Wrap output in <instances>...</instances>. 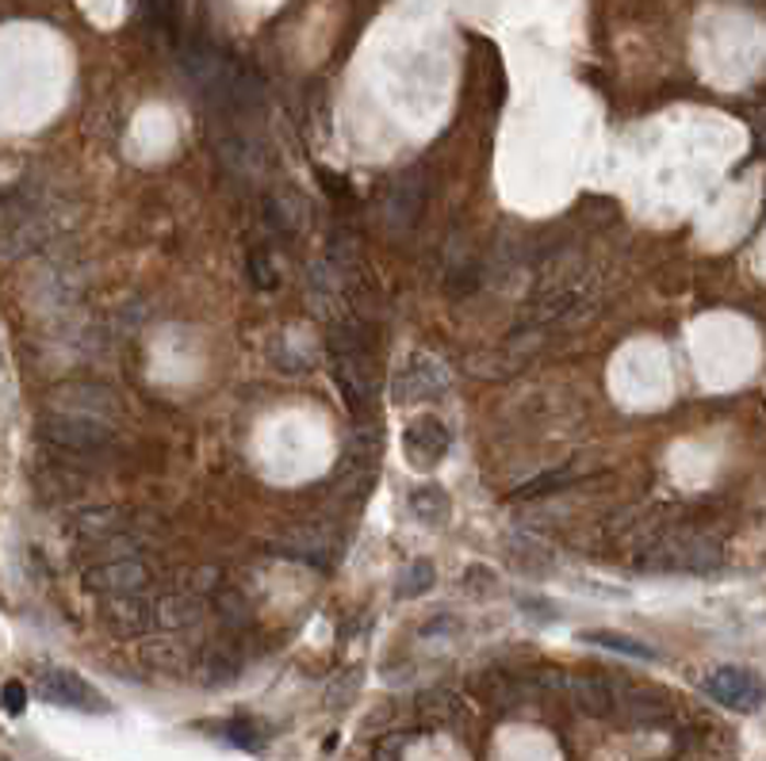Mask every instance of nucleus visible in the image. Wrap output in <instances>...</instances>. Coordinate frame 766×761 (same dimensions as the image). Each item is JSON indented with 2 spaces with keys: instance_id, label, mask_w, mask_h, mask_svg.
Here are the masks:
<instances>
[{
  "instance_id": "obj_33",
  "label": "nucleus",
  "mask_w": 766,
  "mask_h": 761,
  "mask_svg": "<svg viewBox=\"0 0 766 761\" xmlns=\"http://www.w3.org/2000/svg\"><path fill=\"white\" fill-rule=\"evenodd\" d=\"M464 586L468 589H494V574L487 570V566H468V574H464Z\"/></svg>"
},
{
  "instance_id": "obj_22",
  "label": "nucleus",
  "mask_w": 766,
  "mask_h": 761,
  "mask_svg": "<svg viewBox=\"0 0 766 761\" xmlns=\"http://www.w3.org/2000/svg\"><path fill=\"white\" fill-rule=\"evenodd\" d=\"M361 685H365V670L361 666H345L342 673H334L327 685V708L330 712H345L353 701H357Z\"/></svg>"
},
{
  "instance_id": "obj_12",
  "label": "nucleus",
  "mask_w": 766,
  "mask_h": 761,
  "mask_svg": "<svg viewBox=\"0 0 766 761\" xmlns=\"http://www.w3.org/2000/svg\"><path fill=\"white\" fill-rule=\"evenodd\" d=\"M563 685H568L571 704H575L583 716H594V719L614 716L617 689H614V681H606L602 673H571V678H563Z\"/></svg>"
},
{
  "instance_id": "obj_13",
  "label": "nucleus",
  "mask_w": 766,
  "mask_h": 761,
  "mask_svg": "<svg viewBox=\"0 0 766 761\" xmlns=\"http://www.w3.org/2000/svg\"><path fill=\"white\" fill-rule=\"evenodd\" d=\"M153 612V627L158 632H184V627H196L204 620V597L199 593H165L150 604Z\"/></svg>"
},
{
  "instance_id": "obj_16",
  "label": "nucleus",
  "mask_w": 766,
  "mask_h": 761,
  "mask_svg": "<svg viewBox=\"0 0 766 761\" xmlns=\"http://www.w3.org/2000/svg\"><path fill=\"white\" fill-rule=\"evenodd\" d=\"M196 670H199V681H204L207 689L230 685V681L242 673V655H238L230 643H215V647H207L204 655H199Z\"/></svg>"
},
{
  "instance_id": "obj_10",
  "label": "nucleus",
  "mask_w": 766,
  "mask_h": 761,
  "mask_svg": "<svg viewBox=\"0 0 766 761\" xmlns=\"http://www.w3.org/2000/svg\"><path fill=\"white\" fill-rule=\"evenodd\" d=\"M425 199H430V184H425V176L422 173H402L399 181L391 184L387 199H384L387 230H395V234L414 230V222L422 219V211H425Z\"/></svg>"
},
{
  "instance_id": "obj_35",
  "label": "nucleus",
  "mask_w": 766,
  "mask_h": 761,
  "mask_svg": "<svg viewBox=\"0 0 766 761\" xmlns=\"http://www.w3.org/2000/svg\"><path fill=\"white\" fill-rule=\"evenodd\" d=\"M445 627H460L453 616H437V620H430V624L422 627V635H448Z\"/></svg>"
},
{
  "instance_id": "obj_24",
  "label": "nucleus",
  "mask_w": 766,
  "mask_h": 761,
  "mask_svg": "<svg viewBox=\"0 0 766 761\" xmlns=\"http://www.w3.org/2000/svg\"><path fill=\"white\" fill-rule=\"evenodd\" d=\"M571 483H575V475H571L568 468H563V471H545V475H537L533 483L517 486V491L510 494V498H514V501H533V498H545V494L568 491Z\"/></svg>"
},
{
  "instance_id": "obj_21",
  "label": "nucleus",
  "mask_w": 766,
  "mask_h": 761,
  "mask_svg": "<svg viewBox=\"0 0 766 761\" xmlns=\"http://www.w3.org/2000/svg\"><path fill=\"white\" fill-rule=\"evenodd\" d=\"M448 494L441 491V486H418L414 494H410V512H414V520H422L425 528H441L448 520Z\"/></svg>"
},
{
  "instance_id": "obj_1",
  "label": "nucleus",
  "mask_w": 766,
  "mask_h": 761,
  "mask_svg": "<svg viewBox=\"0 0 766 761\" xmlns=\"http://www.w3.org/2000/svg\"><path fill=\"white\" fill-rule=\"evenodd\" d=\"M724 563V547L713 535H686V540H655L648 551L637 555L644 574H713Z\"/></svg>"
},
{
  "instance_id": "obj_23",
  "label": "nucleus",
  "mask_w": 766,
  "mask_h": 761,
  "mask_svg": "<svg viewBox=\"0 0 766 761\" xmlns=\"http://www.w3.org/2000/svg\"><path fill=\"white\" fill-rule=\"evenodd\" d=\"M123 512L115 506H89V509H77L73 524L81 528L89 540H96V535H112L115 528H119Z\"/></svg>"
},
{
  "instance_id": "obj_29",
  "label": "nucleus",
  "mask_w": 766,
  "mask_h": 761,
  "mask_svg": "<svg viewBox=\"0 0 766 761\" xmlns=\"http://www.w3.org/2000/svg\"><path fill=\"white\" fill-rule=\"evenodd\" d=\"M479 287V264H453L448 272V291L453 295H471Z\"/></svg>"
},
{
  "instance_id": "obj_3",
  "label": "nucleus",
  "mask_w": 766,
  "mask_h": 761,
  "mask_svg": "<svg viewBox=\"0 0 766 761\" xmlns=\"http://www.w3.org/2000/svg\"><path fill=\"white\" fill-rule=\"evenodd\" d=\"M38 437L66 456H100L115 445V433L92 414H50L38 425Z\"/></svg>"
},
{
  "instance_id": "obj_7",
  "label": "nucleus",
  "mask_w": 766,
  "mask_h": 761,
  "mask_svg": "<svg viewBox=\"0 0 766 761\" xmlns=\"http://www.w3.org/2000/svg\"><path fill=\"white\" fill-rule=\"evenodd\" d=\"M701 689L709 693V701H717L721 708L732 712H755L763 704V685L752 670L744 666H717L706 673Z\"/></svg>"
},
{
  "instance_id": "obj_9",
  "label": "nucleus",
  "mask_w": 766,
  "mask_h": 761,
  "mask_svg": "<svg viewBox=\"0 0 766 761\" xmlns=\"http://www.w3.org/2000/svg\"><path fill=\"white\" fill-rule=\"evenodd\" d=\"M448 448H453V433L445 429V422L437 417H418L402 433V452L414 471H433L445 463Z\"/></svg>"
},
{
  "instance_id": "obj_30",
  "label": "nucleus",
  "mask_w": 766,
  "mask_h": 761,
  "mask_svg": "<svg viewBox=\"0 0 766 761\" xmlns=\"http://www.w3.org/2000/svg\"><path fill=\"white\" fill-rule=\"evenodd\" d=\"M407 747H410V735H402V731L384 735V739L376 742V750H373V761H402Z\"/></svg>"
},
{
  "instance_id": "obj_11",
  "label": "nucleus",
  "mask_w": 766,
  "mask_h": 761,
  "mask_svg": "<svg viewBox=\"0 0 766 761\" xmlns=\"http://www.w3.org/2000/svg\"><path fill=\"white\" fill-rule=\"evenodd\" d=\"M100 616L104 624L112 627L115 635L123 639H138L153 627V612H150V601L142 593H115L100 604Z\"/></svg>"
},
{
  "instance_id": "obj_2",
  "label": "nucleus",
  "mask_w": 766,
  "mask_h": 761,
  "mask_svg": "<svg viewBox=\"0 0 766 761\" xmlns=\"http://www.w3.org/2000/svg\"><path fill=\"white\" fill-rule=\"evenodd\" d=\"M330 356H334L338 391H342V399L350 402L353 414L365 422L368 402H373V379H368L365 337L357 333V325H353V322L334 325V333H330Z\"/></svg>"
},
{
  "instance_id": "obj_19",
  "label": "nucleus",
  "mask_w": 766,
  "mask_h": 761,
  "mask_svg": "<svg viewBox=\"0 0 766 761\" xmlns=\"http://www.w3.org/2000/svg\"><path fill=\"white\" fill-rule=\"evenodd\" d=\"M219 158H222V165H227L230 173H238V176H261V169H265L261 150L253 142H245V138H222Z\"/></svg>"
},
{
  "instance_id": "obj_25",
  "label": "nucleus",
  "mask_w": 766,
  "mask_h": 761,
  "mask_svg": "<svg viewBox=\"0 0 766 761\" xmlns=\"http://www.w3.org/2000/svg\"><path fill=\"white\" fill-rule=\"evenodd\" d=\"M433 581H437V570H433L430 558H418V563H410L407 570L399 574V597H422L433 589Z\"/></svg>"
},
{
  "instance_id": "obj_18",
  "label": "nucleus",
  "mask_w": 766,
  "mask_h": 761,
  "mask_svg": "<svg viewBox=\"0 0 766 761\" xmlns=\"http://www.w3.org/2000/svg\"><path fill=\"white\" fill-rule=\"evenodd\" d=\"M418 716L437 727L456 724V719L464 716V701L453 689H425V693H418Z\"/></svg>"
},
{
  "instance_id": "obj_6",
  "label": "nucleus",
  "mask_w": 766,
  "mask_h": 761,
  "mask_svg": "<svg viewBox=\"0 0 766 761\" xmlns=\"http://www.w3.org/2000/svg\"><path fill=\"white\" fill-rule=\"evenodd\" d=\"M84 589L100 597H115V593H142L150 586V566H146L142 555H123V558H107V563H92L84 570Z\"/></svg>"
},
{
  "instance_id": "obj_36",
  "label": "nucleus",
  "mask_w": 766,
  "mask_h": 761,
  "mask_svg": "<svg viewBox=\"0 0 766 761\" xmlns=\"http://www.w3.org/2000/svg\"><path fill=\"white\" fill-rule=\"evenodd\" d=\"M319 176H322V184H327V188H330V192H334V196H342V192H345V181H338V176H334V173H330V169H322V173H319Z\"/></svg>"
},
{
  "instance_id": "obj_4",
  "label": "nucleus",
  "mask_w": 766,
  "mask_h": 761,
  "mask_svg": "<svg viewBox=\"0 0 766 761\" xmlns=\"http://www.w3.org/2000/svg\"><path fill=\"white\" fill-rule=\"evenodd\" d=\"M453 387V371L441 356H430V353H418L410 356L407 368L395 376V387H391V399L399 406H414V402H430L437 394H445Z\"/></svg>"
},
{
  "instance_id": "obj_28",
  "label": "nucleus",
  "mask_w": 766,
  "mask_h": 761,
  "mask_svg": "<svg viewBox=\"0 0 766 761\" xmlns=\"http://www.w3.org/2000/svg\"><path fill=\"white\" fill-rule=\"evenodd\" d=\"M227 739L235 742L238 750H253V754H258V750H265V731H261L258 724H253V719H230L227 724Z\"/></svg>"
},
{
  "instance_id": "obj_26",
  "label": "nucleus",
  "mask_w": 766,
  "mask_h": 761,
  "mask_svg": "<svg viewBox=\"0 0 766 761\" xmlns=\"http://www.w3.org/2000/svg\"><path fill=\"white\" fill-rule=\"evenodd\" d=\"M245 272H250V284L258 287V291H276L281 287V268L273 264V256H268L265 250H253L250 261H245Z\"/></svg>"
},
{
  "instance_id": "obj_31",
  "label": "nucleus",
  "mask_w": 766,
  "mask_h": 761,
  "mask_svg": "<svg viewBox=\"0 0 766 761\" xmlns=\"http://www.w3.org/2000/svg\"><path fill=\"white\" fill-rule=\"evenodd\" d=\"M215 609H219L230 624L245 620V601H242V593H235V589H215Z\"/></svg>"
},
{
  "instance_id": "obj_20",
  "label": "nucleus",
  "mask_w": 766,
  "mask_h": 761,
  "mask_svg": "<svg viewBox=\"0 0 766 761\" xmlns=\"http://www.w3.org/2000/svg\"><path fill=\"white\" fill-rule=\"evenodd\" d=\"M583 643H594L602 650H614V655H625V658H637V662H655L660 650L648 647V643L632 639V635H617V632H583L579 635Z\"/></svg>"
},
{
  "instance_id": "obj_15",
  "label": "nucleus",
  "mask_w": 766,
  "mask_h": 761,
  "mask_svg": "<svg viewBox=\"0 0 766 761\" xmlns=\"http://www.w3.org/2000/svg\"><path fill=\"white\" fill-rule=\"evenodd\" d=\"M276 551H281V555H288V558H296V563H304V566H315V570H327L330 558H334L330 540L322 532H315V528H299V532L281 535Z\"/></svg>"
},
{
  "instance_id": "obj_17",
  "label": "nucleus",
  "mask_w": 766,
  "mask_h": 761,
  "mask_svg": "<svg viewBox=\"0 0 766 761\" xmlns=\"http://www.w3.org/2000/svg\"><path fill=\"white\" fill-rule=\"evenodd\" d=\"M46 222L43 219H23V222H15V227H8L4 230V238H0V256L4 261H15V256H27V253H35L38 245L46 242Z\"/></svg>"
},
{
  "instance_id": "obj_34",
  "label": "nucleus",
  "mask_w": 766,
  "mask_h": 761,
  "mask_svg": "<svg viewBox=\"0 0 766 761\" xmlns=\"http://www.w3.org/2000/svg\"><path fill=\"white\" fill-rule=\"evenodd\" d=\"M522 612H529V616H537V620H556L560 612L552 609V604H545L540 597H522Z\"/></svg>"
},
{
  "instance_id": "obj_14",
  "label": "nucleus",
  "mask_w": 766,
  "mask_h": 761,
  "mask_svg": "<svg viewBox=\"0 0 766 761\" xmlns=\"http://www.w3.org/2000/svg\"><path fill=\"white\" fill-rule=\"evenodd\" d=\"M614 712H621V719L629 727H660L671 719V704L660 693H644V689H632V693L617 696Z\"/></svg>"
},
{
  "instance_id": "obj_5",
  "label": "nucleus",
  "mask_w": 766,
  "mask_h": 761,
  "mask_svg": "<svg viewBox=\"0 0 766 761\" xmlns=\"http://www.w3.org/2000/svg\"><path fill=\"white\" fill-rule=\"evenodd\" d=\"M35 693L43 696L46 704H54V708L89 712V716H104V712H112L107 696L96 693V689L73 670H43L35 678Z\"/></svg>"
},
{
  "instance_id": "obj_27",
  "label": "nucleus",
  "mask_w": 766,
  "mask_h": 761,
  "mask_svg": "<svg viewBox=\"0 0 766 761\" xmlns=\"http://www.w3.org/2000/svg\"><path fill=\"white\" fill-rule=\"evenodd\" d=\"M142 658L150 666H161V670H181V662H188V650L173 639H158V643H146Z\"/></svg>"
},
{
  "instance_id": "obj_8",
  "label": "nucleus",
  "mask_w": 766,
  "mask_h": 761,
  "mask_svg": "<svg viewBox=\"0 0 766 761\" xmlns=\"http://www.w3.org/2000/svg\"><path fill=\"white\" fill-rule=\"evenodd\" d=\"M334 486L345 494V498L361 501L368 491L376 486V433L361 429L357 437L350 440L342 463L334 471Z\"/></svg>"
},
{
  "instance_id": "obj_32",
  "label": "nucleus",
  "mask_w": 766,
  "mask_h": 761,
  "mask_svg": "<svg viewBox=\"0 0 766 761\" xmlns=\"http://www.w3.org/2000/svg\"><path fill=\"white\" fill-rule=\"evenodd\" d=\"M0 704H4L8 716H23V708H27V689H23L20 681H8V685L0 689Z\"/></svg>"
}]
</instances>
